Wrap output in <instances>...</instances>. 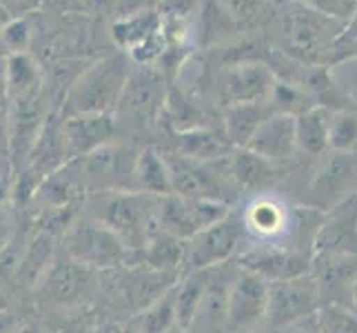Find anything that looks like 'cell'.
<instances>
[{
	"label": "cell",
	"mask_w": 357,
	"mask_h": 333,
	"mask_svg": "<svg viewBox=\"0 0 357 333\" xmlns=\"http://www.w3.org/2000/svg\"><path fill=\"white\" fill-rule=\"evenodd\" d=\"M249 333H275L273 329H268L266 325L264 327H260V329H255V331H249Z\"/></svg>",
	"instance_id": "f6af8a7d"
},
{
	"label": "cell",
	"mask_w": 357,
	"mask_h": 333,
	"mask_svg": "<svg viewBox=\"0 0 357 333\" xmlns=\"http://www.w3.org/2000/svg\"><path fill=\"white\" fill-rule=\"evenodd\" d=\"M125 323H118V320H107V323H98L89 333H122Z\"/></svg>",
	"instance_id": "ab89813d"
},
{
	"label": "cell",
	"mask_w": 357,
	"mask_h": 333,
	"mask_svg": "<svg viewBox=\"0 0 357 333\" xmlns=\"http://www.w3.org/2000/svg\"><path fill=\"white\" fill-rule=\"evenodd\" d=\"M229 171L238 189L260 191L273 184L280 174V165L268 163V160L242 147V149H233L229 154Z\"/></svg>",
	"instance_id": "603a6c76"
},
{
	"label": "cell",
	"mask_w": 357,
	"mask_h": 333,
	"mask_svg": "<svg viewBox=\"0 0 357 333\" xmlns=\"http://www.w3.org/2000/svg\"><path fill=\"white\" fill-rule=\"evenodd\" d=\"M122 333H142L140 331V327L135 325V320L133 318H129L127 323H125V329H122Z\"/></svg>",
	"instance_id": "b9f144b4"
},
{
	"label": "cell",
	"mask_w": 357,
	"mask_h": 333,
	"mask_svg": "<svg viewBox=\"0 0 357 333\" xmlns=\"http://www.w3.org/2000/svg\"><path fill=\"white\" fill-rule=\"evenodd\" d=\"M5 24H7V22H5V11H3V9H0V29H3V27H5Z\"/></svg>",
	"instance_id": "7dc6e473"
},
{
	"label": "cell",
	"mask_w": 357,
	"mask_h": 333,
	"mask_svg": "<svg viewBox=\"0 0 357 333\" xmlns=\"http://www.w3.org/2000/svg\"><path fill=\"white\" fill-rule=\"evenodd\" d=\"M242 220L236 214H231L229 218L202 229L191 240H187V267L184 271L215 269L220 265L233 262L242 251Z\"/></svg>",
	"instance_id": "8fae6325"
},
{
	"label": "cell",
	"mask_w": 357,
	"mask_h": 333,
	"mask_svg": "<svg viewBox=\"0 0 357 333\" xmlns=\"http://www.w3.org/2000/svg\"><path fill=\"white\" fill-rule=\"evenodd\" d=\"M0 36H3V43L9 54H24V49L29 45V27L24 20L7 22L5 27L0 29Z\"/></svg>",
	"instance_id": "836d02e7"
},
{
	"label": "cell",
	"mask_w": 357,
	"mask_h": 333,
	"mask_svg": "<svg viewBox=\"0 0 357 333\" xmlns=\"http://www.w3.org/2000/svg\"><path fill=\"white\" fill-rule=\"evenodd\" d=\"M133 191L158 195V198H165V195L174 193L171 171L162 151L153 149V147H146V149L138 154L133 167Z\"/></svg>",
	"instance_id": "cb8c5ba5"
},
{
	"label": "cell",
	"mask_w": 357,
	"mask_h": 333,
	"mask_svg": "<svg viewBox=\"0 0 357 333\" xmlns=\"http://www.w3.org/2000/svg\"><path fill=\"white\" fill-rule=\"evenodd\" d=\"M268 282L253 271L236 267L227 300V333H249L266 325Z\"/></svg>",
	"instance_id": "9c48e42d"
},
{
	"label": "cell",
	"mask_w": 357,
	"mask_h": 333,
	"mask_svg": "<svg viewBox=\"0 0 357 333\" xmlns=\"http://www.w3.org/2000/svg\"><path fill=\"white\" fill-rule=\"evenodd\" d=\"M311 189L319 198V207H322V200L335 207L344 198L357 193V154L333 151L324 167L317 169Z\"/></svg>",
	"instance_id": "d6986e66"
},
{
	"label": "cell",
	"mask_w": 357,
	"mask_h": 333,
	"mask_svg": "<svg viewBox=\"0 0 357 333\" xmlns=\"http://www.w3.org/2000/svg\"><path fill=\"white\" fill-rule=\"evenodd\" d=\"M317 327L319 333H357V313L347 304H322Z\"/></svg>",
	"instance_id": "d6a6232c"
},
{
	"label": "cell",
	"mask_w": 357,
	"mask_h": 333,
	"mask_svg": "<svg viewBox=\"0 0 357 333\" xmlns=\"http://www.w3.org/2000/svg\"><path fill=\"white\" fill-rule=\"evenodd\" d=\"M275 114L271 103H249V105H233L225 111V135L233 149H242L249 145L253 133L262 122Z\"/></svg>",
	"instance_id": "4316f807"
},
{
	"label": "cell",
	"mask_w": 357,
	"mask_h": 333,
	"mask_svg": "<svg viewBox=\"0 0 357 333\" xmlns=\"http://www.w3.org/2000/svg\"><path fill=\"white\" fill-rule=\"evenodd\" d=\"M7 96L14 98L40 87V73L33 60L27 54H11L5 67Z\"/></svg>",
	"instance_id": "4dcf8cb0"
},
{
	"label": "cell",
	"mask_w": 357,
	"mask_h": 333,
	"mask_svg": "<svg viewBox=\"0 0 357 333\" xmlns=\"http://www.w3.org/2000/svg\"><path fill=\"white\" fill-rule=\"evenodd\" d=\"M14 240H16V220H14V214H11V209L5 207L3 212H0V262H3V258L11 251Z\"/></svg>",
	"instance_id": "8d00e7d4"
},
{
	"label": "cell",
	"mask_w": 357,
	"mask_h": 333,
	"mask_svg": "<svg viewBox=\"0 0 357 333\" xmlns=\"http://www.w3.org/2000/svg\"><path fill=\"white\" fill-rule=\"evenodd\" d=\"M174 333H182V331H180V329H176V331H174Z\"/></svg>",
	"instance_id": "c3c4849f"
},
{
	"label": "cell",
	"mask_w": 357,
	"mask_h": 333,
	"mask_svg": "<svg viewBox=\"0 0 357 333\" xmlns=\"http://www.w3.org/2000/svg\"><path fill=\"white\" fill-rule=\"evenodd\" d=\"M236 267L238 262L233 260L211 269L206 295L187 333H227V300Z\"/></svg>",
	"instance_id": "ac0fdd59"
},
{
	"label": "cell",
	"mask_w": 357,
	"mask_h": 333,
	"mask_svg": "<svg viewBox=\"0 0 357 333\" xmlns=\"http://www.w3.org/2000/svg\"><path fill=\"white\" fill-rule=\"evenodd\" d=\"M165 29L162 18L155 11H144V14H135L129 18H118L114 22V38L120 47H125V52H133L135 47H140L155 34Z\"/></svg>",
	"instance_id": "f1b7e54d"
},
{
	"label": "cell",
	"mask_w": 357,
	"mask_h": 333,
	"mask_svg": "<svg viewBox=\"0 0 357 333\" xmlns=\"http://www.w3.org/2000/svg\"><path fill=\"white\" fill-rule=\"evenodd\" d=\"M333 109L315 105L295 118V135H298V149L311 158H322L328 149V129Z\"/></svg>",
	"instance_id": "484cf974"
},
{
	"label": "cell",
	"mask_w": 357,
	"mask_h": 333,
	"mask_svg": "<svg viewBox=\"0 0 357 333\" xmlns=\"http://www.w3.org/2000/svg\"><path fill=\"white\" fill-rule=\"evenodd\" d=\"M322 309V293L313 274L295 276L289 280L268 282V306H266V327L284 329L300 320L315 316Z\"/></svg>",
	"instance_id": "ba28073f"
},
{
	"label": "cell",
	"mask_w": 357,
	"mask_h": 333,
	"mask_svg": "<svg viewBox=\"0 0 357 333\" xmlns=\"http://www.w3.org/2000/svg\"><path fill=\"white\" fill-rule=\"evenodd\" d=\"M162 0H116L114 11L118 18H129L135 14H144V11H155V5Z\"/></svg>",
	"instance_id": "74e56055"
},
{
	"label": "cell",
	"mask_w": 357,
	"mask_h": 333,
	"mask_svg": "<svg viewBox=\"0 0 357 333\" xmlns=\"http://www.w3.org/2000/svg\"><path fill=\"white\" fill-rule=\"evenodd\" d=\"M116 131V118L109 114H76L63 118V135L69 160L89 156L109 145Z\"/></svg>",
	"instance_id": "e0dca14e"
},
{
	"label": "cell",
	"mask_w": 357,
	"mask_h": 333,
	"mask_svg": "<svg viewBox=\"0 0 357 333\" xmlns=\"http://www.w3.org/2000/svg\"><path fill=\"white\" fill-rule=\"evenodd\" d=\"M133 320L142 333H174L178 329L176 285L165 291L158 300H153L149 306H144L140 313H135Z\"/></svg>",
	"instance_id": "f546056e"
},
{
	"label": "cell",
	"mask_w": 357,
	"mask_h": 333,
	"mask_svg": "<svg viewBox=\"0 0 357 333\" xmlns=\"http://www.w3.org/2000/svg\"><path fill=\"white\" fill-rule=\"evenodd\" d=\"M311 274L322 293V304H351L357 282V253L317 251L311 258Z\"/></svg>",
	"instance_id": "4fadbf2b"
},
{
	"label": "cell",
	"mask_w": 357,
	"mask_h": 333,
	"mask_svg": "<svg viewBox=\"0 0 357 333\" xmlns=\"http://www.w3.org/2000/svg\"><path fill=\"white\" fill-rule=\"evenodd\" d=\"M58 240L60 238L49 231L43 229L36 231V236L27 242V246L20 253V262L16 269V280L20 285L29 289L38 287V282L58 260V246H56Z\"/></svg>",
	"instance_id": "7402d4cb"
},
{
	"label": "cell",
	"mask_w": 357,
	"mask_h": 333,
	"mask_svg": "<svg viewBox=\"0 0 357 333\" xmlns=\"http://www.w3.org/2000/svg\"><path fill=\"white\" fill-rule=\"evenodd\" d=\"M275 333H319V327H317V313L315 316H309L300 320V323L295 325H289L284 329H278Z\"/></svg>",
	"instance_id": "f35d334b"
},
{
	"label": "cell",
	"mask_w": 357,
	"mask_h": 333,
	"mask_svg": "<svg viewBox=\"0 0 357 333\" xmlns=\"http://www.w3.org/2000/svg\"><path fill=\"white\" fill-rule=\"evenodd\" d=\"M9 195H11L9 184L5 180H0V212H3L5 207H9Z\"/></svg>",
	"instance_id": "60d3db41"
},
{
	"label": "cell",
	"mask_w": 357,
	"mask_h": 333,
	"mask_svg": "<svg viewBox=\"0 0 357 333\" xmlns=\"http://www.w3.org/2000/svg\"><path fill=\"white\" fill-rule=\"evenodd\" d=\"M306 3L337 20H351L357 16V0H306Z\"/></svg>",
	"instance_id": "d590c367"
},
{
	"label": "cell",
	"mask_w": 357,
	"mask_h": 333,
	"mask_svg": "<svg viewBox=\"0 0 357 333\" xmlns=\"http://www.w3.org/2000/svg\"><path fill=\"white\" fill-rule=\"evenodd\" d=\"M158 195L142 191H98L84 202V214L116 231L131 251H138L158 233Z\"/></svg>",
	"instance_id": "6da1fadb"
},
{
	"label": "cell",
	"mask_w": 357,
	"mask_h": 333,
	"mask_svg": "<svg viewBox=\"0 0 357 333\" xmlns=\"http://www.w3.org/2000/svg\"><path fill=\"white\" fill-rule=\"evenodd\" d=\"M328 149L337 154H357V114L349 109H333Z\"/></svg>",
	"instance_id": "1f68e13d"
},
{
	"label": "cell",
	"mask_w": 357,
	"mask_h": 333,
	"mask_svg": "<svg viewBox=\"0 0 357 333\" xmlns=\"http://www.w3.org/2000/svg\"><path fill=\"white\" fill-rule=\"evenodd\" d=\"M138 154H131L120 145L109 142L89 156L73 160L87 193L98 191H129L133 189V167Z\"/></svg>",
	"instance_id": "30bf717a"
},
{
	"label": "cell",
	"mask_w": 357,
	"mask_h": 333,
	"mask_svg": "<svg viewBox=\"0 0 357 333\" xmlns=\"http://www.w3.org/2000/svg\"><path fill=\"white\" fill-rule=\"evenodd\" d=\"M98 291V271L84 267L71 258H58L38 282L36 293L52 306H80L87 304Z\"/></svg>",
	"instance_id": "7c38bea8"
},
{
	"label": "cell",
	"mask_w": 357,
	"mask_h": 333,
	"mask_svg": "<svg viewBox=\"0 0 357 333\" xmlns=\"http://www.w3.org/2000/svg\"><path fill=\"white\" fill-rule=\"evenodd\" d=\"M215 3L222 7L236 22H244V20H251L253 16L260 14V9L268 3V0H215Z\"/></svg>",
	"instance_id": "e575fe53"
},
{
	"label": "cell",
	"mask_w": 357,
	"mask_h": 333,
	"mask_svg": "<svg viewBox=\"0 0 357 333\" xmlns=\"http://www.w3.org/2000/svg\"><path fill=\"white\" fill-rule=\"evenodd\" d=\"M171 151L195 160V163H213V160L227 158L233 151V147L229 145L227 135H220L208 127H198L191 131H178L176 147Z\"/></svg>",
	"instance_id": "d4e9b609"
},
{
	"label": "cell",
	"mask_w": 357,
	"mask_h": 333,
	"mask_svg": "<svg viewBox=\"0 0 357 333\" xmlns=\"http://www.w3.org/2000/svg\"><path fill=\"white\" fill-rule=\"evenodd\" d=\"M236 262L244 269L253 271V274L262 276L266 282L289 280L311 271V256L284 249V246H271V244L246 246V249L238 253Z\"/></svg>",
	"instance_id": "5bb4252c"
},
{
	"label": "cell",
	"mask_w": 357,
	"mask_h": 333,
	"mask_svg": "<svg viewBox=\"0 0 357 333\" xmlns=\"http://www.w3.org/2000/svg\"><path fill=\"white\" fill-rule=\"evenodd\" d=\"M351 309L357 313V282H355V287H353V293H351Z\"/></svg>",
	"instance_id": "ee69618b"
},
{
	"label": "cell",
	"mask_w": 357,
	"mask_h": 333,
	"mask_svg": "<svg viewBox=\"0 0 357 333\" xmlns=\"http://www.w3.org/2000/svg\"><path fill=\"white\" fill-rule=\"evenodd\" d=\"M244 149L253 151L273 165L291 163L298 154V135H295V116L289 114H271Z\"/></svg>",
	"instance_id": "2e32d148"
},
{
	"label": "cell",
	"mask_w": 357,
	"mask_h": 333,
	"mask_svg": "<svg viewBox=\"0 0 357 333\" xmlns=\"http://www.w3.org/2000/svg\"><path fill=\"white\" fill-rule=\"evenodd\" d=\"M60 240L67 258L96 271L125 269L135 262V251L122 242L118 233L84 212Z\"/></svg>",
	"instance_id": "277c9868"
},
{
	"label": "cell",
	"mask_w": 357,
	"mask_h": 333,
	"mask_svg": "<svg viewBox=\"0 0 357 333\" xmlns=\"http://www.w3.org/2000/svg\"><path fill=\"white\" fill-rule=\"evenodd\" d=\"M14 333H40V329H36L31 325H20Z\"/></svg>",
	"instance_id": "7bdbcfd3"
},
{
	"label": "cell",
	"mask_w": 357,
	"mask_h": 333,
	"mask_svg": "<svg viewBox=\"0 0 357 333\" xmlns=\"http://www.w3.org/2000/svg\"><path fill=\"white\" fill-rule=\"evenodd\" d=\"M344 31V20L322 14L309 3L284 5L280 14V38L284 52L300 63H322L333 54V47Z\"/></svg>",
	"instance_id": "7a4b0ae2"
},
{
	"label": "cell",
	"mask_w": 357,
	"mask_h": 333,
	"mask_svg": "<svg viewBox=\"0 0 357 333\" xmlns=\"http://www.w3.org/2000/svg\"><path fill=\"white\" fill-rule=\"evenodd\" d=\"M3 54H9V52H7V47L3 43V36H0V56H3Z\"/></svg>",
	"instance_id": "bcb514c9"
},
{
	"label": "cell",
	"mask_w": 357,
	"mask_h": 333,
	"mask_svg": "<svg viewBox=\"0 0 357 333\" xmlns=\"http://www.w3.org/2000/svg\"><path fill=\"white\" fill-rule=\"evenodd\" d=\"M131 78L127 54H112L98 60L71 82L65 98V116L109 114L114 116Z\"/></svg>",
	"instance_id": "3957f363"
},
{
	"label": "cell",
	"mask_w": 357,
	"mask_h": 333,
	"mask_svg": "<svg viewBox=\"0 0 357 333\" xmlns=\"http://www.w3.org/2000/svg\"><path fill=\"white\" fill-rule=\"evenodd\" d=\"M208 280H211V269L202 271H184L180 280L176 282V316H178V329L187 333L195 313L206 295Z\"/></svg>",
	"instance_id": "83f0119b"
},
{
	"label": "cell",
	"mask_w": 357,
	"mask_h": 333,
	"mask_svg": "<svg viewBox=\"0 0 357 333\" xmlns=\"http://www.w3.org/2000/svg\"><path fill=\"white\" fill-rule=\"evenodd\" d=\"M275 76L262 63H236L227 69L220 84V96L227 107L249 105V103H268L275 89Z\"/></svg>",
	"instance_id": "9a60e30c"
},
{
	"label": "cell",
	"mask_w": 357,
	"mask_h": 333,
	"mask_svg": "<svg viewBox=\"0 0 357 333\" xmlns=\"http://www.w3.org/2000/svg\"><path fill=\"white\" fill-rule=\"evenodd\" d=\"M315 212H322L317 207H298L293 212L282 200L273 195H253L242 214V227L244 231L257 240V244H271L282 246L280 240L287 236H293L295 231L306 233V227H302L306 218H311Z\"/></svg>",
	"instance_id": "8992f818"
},
{
	"label": "cell",
	"mask_w": 357,
	"mask_h": 333,
	"mask_svg": "<svg viewBox=\"0 0 357 333\" xmlns=\"http://www.w3.org/2000/svg\"><path fill=\"white\" fill-rule=\"evenodd\" d=\"M233 214L231 205L208 198H184L171 193L160 198L158 205V229L180 240H191L195 233L215 225Z\"/></svg>",
	"instance_id": "52a82bcc"
},
{
	"label": "cell",
	"mask_w": 357,
	"mask_h": 333,
	"mask_svg": "<svg viewBox=\"0 0 357 333\" xmlns=\"http://www.w3.org/2000/svg\"><path fill=\"white\" fill-rule=\"evenodd\" d=\"M165 101L167 96L160 91V80L155 76L149 71H131L118 111L135 118V122H149L158 109H165Z\"/></svg>",
	"instance_id": "ffe728a7"
},
{
	"label": "cell",
	"mask_w": 357,
	"mask_h": 333,
	"mask_svg": "<svg viewBox=\"0 0 357 333\" xmlns=\"http://www.w3.org/2000/svg\"><path fill=\"white\" fill-rule=\"evenodd\" d=\"M135 265L162 271V274L182 276L184 267H187V242L176 236H169L165 231H158L146 240L142 249L135 251L133 267Z\"/></svg>",
	"instance_id": "44dd1931"
},
{
	"label": "cell",
	"mask_w": 357,
	"mask_h": 333,
	"mask_svg": "<svg viewBox=\"0 0 357 333\" xmlns=\"http://www.w3.org/2000/svg\"><path fill=\"white\" fill-rule=\"evenodd\" d=\"M47 125V107L43 89H31L9 98L7 109V158L11 169L20 174L27 167L29 156Z\"/></svg>",
	"instance_id": "5b68a950"
}]
</instances>
